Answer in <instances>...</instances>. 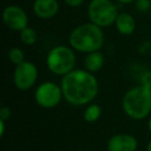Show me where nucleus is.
I'll list each match as a JSON object with an SVG mask.
<instances>
[{"label": "nucleus", "mask_w": 151, "mask_h": 151, "mask_svg": "<svg viewBox=\"0 0 151 151\" xmlns=\"http://www.w3.org/2000/svg\"><path fill=\"white\" fill-rule=\"evenodd\" d=\"M63 97L73 106H84L92 101L99 93V82L92 73L73 69L61 80Z\"/></svg>", "instance_id": "obj_1"}, {"label": "nucleus", "mask_w": 151, "mask_h": 151, "mask_svg": "<svg viewBox=\"0 0 151 151\" xmlns=\"http://www.w3.org/2000/svg\"><path fill=\"white\" fill-rule=\"evenodd\" d=\"M68 42L76 51L89 54L103 48L105 35L101 27L90 22L76 27L69 34Z\"/></svg>", "instance_id": "obj_2"}, {"label": "nucleus", "mask_w": 151, "mask_h": 151, "mask_svg": "<svg viewBox=\"0 0 151 151\" xmlns=\"http://www.w3.org/2000/svg\"><path fill=\"white\" fill-rule=\"evenodd\" d=\"M122 109L132 119L146 118L151 112V88L142 85L129 89L122 99Z\"/></svg>", "instance_id": "obj_3"}, {"label": "nucleus", "mask_w": 151, "mask_h": 151, "mask_svg": "<svg viewBox=\"0 0 151 151\" xmlns=\"http://www.w3.org/2000/svg\"><path fill=\"white\" fill-rule=\"evenodd\" d=\"M47 66L57 76H65L75 69L76 55L70 48L57 46L47 55Z\"/></svg>", "instance_id": "obj_4"}, {"label": "nucleus", "mask_w": 151, "mask_h": 151, "mask_svg": "<svg viewBox=\"0 0 151 151\" xmlns=\"http://www.w3.org/2000/svg\"><path fill=\"white\" fill-rule=\"evenodd\" d=\"M91 23L99 27H109L115 24L118 17L116 5L111 0H92L87 9Z\"/></svg>", "instance_id": "obj_5"}, {"label": "nucleus", "mask_w": 151, "mask_h": 151, "mask_svg": "<svg viewBox=\"0 0 151 151\" xmlns=\"http://www.w3.org/2000/svg\"><path fill=\"white\" fill-rule=\"evenodd\" d=\"M63 96L62 89L53 82H45L36 88L34 99L38 106L45 109H52L60 103Z\"/></svg>", "instance_id": "obj_6"}, {"label": "nucleus", "mask_w": 151, "mask_h": 151, "mask_svg": "<svg viewBox=\"0 0 151 151\" xmlns=\"http://www.w3.org/2000/svg\"><path fill=\"white\" fill-rule=\"evenodd\" d=\"M37 68L33 63L24 61L19 65H16L14 71V84L19 90L26 91L31 89L37 80Z\"/></svg>", "instance_id": "obj_7"}, {"label": "nucleus", "mask_w": 151, "mask_h": 151, "mask_svg": "<svg viewBox=\"0 0 151 151\" xmlns=\"http://www.w3.org/2000/svg\"><path fill=\"white\" fill-rule=\"evenodd\" d=\"M2 20L5 26L14 31H22L28 27V16L22 7L9 5L2 13Z\"/></svg>", "instance_id": "obj_8"}, {"label": "nucleus", "mask_w": 151, "mask_h": 151, "mask_svg": "<svg viewBox=\"0 0 151 151\" xmlns=\"http://www.w3.org/2000/svg\"><path fill=\"white\" fill-rule=\"evenodd\" d=\"M138 141L128 134H118L108 141V151H136Z\"/></svg>", "instance_id": "obj_9"}, {"label": "nucleus", "mask_w": 151, "mask_h": 151, "mask_svg": "<svg viewBox=\"0 0 151 151\" xmlns=\"http://www.w3.org/2000/svg\"><path fill=\"white\" fill-rule=\"evenodd\" d=\"M59 3L57 0H34L33 12L40 19L48 20L58 14Z\"/></svg>", "instance_id": "obj_10"}, {"label": "nucleus", "mask_w": 151, "mask_h": 151, "mask_svg": "<svg viewBox=\"0 0 151 151\" xmlns=\"http://www.w3.org/2000/svg\"><path fill=\"white\" fill-rule=\"evenodd\" d=\"M118 32L123 35H129L136 29V22L132 16L127 13H120L115 22Z\"/></svg>", "instance_id": "obj_11"}, {"label": "nucleus", "mask_w": 151, "mask_h": 151, "mask_svg": "<svg viewBox=\"0 0 151 151\" xmlns=\"http://www.w3.org/2000/svg\"><path fill=\"white\" fill-rule=\"evenodd\" d=\"M104 63H105V57H104L103 53H101L99 51H96V52L89 53L85 57L84 66L86 70L93 73L101 70V67L104 66Z\"/></svg>", "instance_id": "obj_12"}, {"label": "nucleus", "mask_w": 151, "mask_h": 151, "mask_svg": "<svg viewBox=\"0 0 151 151\" xmlns=\"http://www.w3.org/2000/svg\"><path fill=\"white\" fill-rule=\"evenodd\" d=\"M20 38H21L22 42L27 46H31V45L35 44L37 40V33L36 31L31 27H26L22 31H20Z\"/></svg>", "instance_id": "obj_13"}, {"label": "nucleus", "mask_w": 151, "mask_h": 151, "mask_svg": "<svg viewBox=\"0 0 151 151\" xmlns=\"http://www.w3.org/2000/svg\"><path fill=\"white\" fill-rule=\"evenodd\" d=\"M101 115V109L99 105H90L84 112V119L87 122H95Z\"/></svg>", "instance_id": "obj_14"}, {"label": "nucleus", "mask_w": 151, "mask_h": 151, "mask_svg": "<svg viewBox=\"0 0 151 151\" xmlns=\"http://www.w3.org/2000/svg\"><path fill=\"white\" fill-rule=\"evenodd\" d=\"M9 58L14 64L19 65L25 61V55L24 52L19 48H13L9 52Z\"/></svg>", "instance_id": "obj_15"}, {"label": "nucleus", "mask_w": 151, "mask_h": 151, "mask_svg": "<svg viewBox=\"0 0 151 151\" xmlns=\"http://www.w3.org/2000/svg\"><path fill=\"white\" fill-rule=\"evenodd\" d=\"M151 7V0H136V9L141 13L149 11Z\"/></svg>", "instance_id": "obj_16"}, {"label": "nucleus", "mask_w": 151, "mask_h": 151, "mask_svg": "<svg viewBox=\"0 0 151 151\" xmlns=\"http://www.w3.org/2000/svg\"><path fill=\"white\" fill-rule=\"evenodd\" d=\"M11 115H12V111L9 107H2L0 109V119L1 120H9L11 118Z\"/></svg>", "instance_id": "obj_17"}, {"label": "nucleus", "mask_w": 151, "mask_h": 151, "mask_svg": "<svg viewBox=\"0 0 151 151\" xmlns=\"http://www.w3.org/2000/svg\"><path fill=\"white\" fill-rule=\"evenodd\" d=\"M65 3H66L68 6L70 7H78L84 2L85 0H64Z\"/></svg>", "instance_id": "obj_18"}, {"label": "nucleus", "mask_w": 151, "mask_h": 151, "mask_svg": "<svg viewBox=\"0 0 151 151\" xmlns=\"http://www.w3.org/2000/svg\"><path fill=\"white\" fill-rule=\"evenodd\" d=\"M4 128H5V121L0 119V136L1 137L4 134Z\"/></svg>", "instance_id": "obj_19"}, {"label": "nucleus", "mask_w": 151, "mask_h": 151, "mask_svg": "<svg viewBox=\"0 0 151 151\" xmlns=\"http://www.w3.org/2000/svg\"><path fill=\"white\" fill-rule=\"evenodd\" d=\"M118 2L124 3V4H128V3H132V1H136V0H117Z\"/></svg>", "instance_id": "obj_20"}, {"label": "nucleus", "mask_w": 151, "mask_h": 151, "mask_svg": "<svg viewBox=\"0 0 151 151\" xmlns=\"http://www.w3.org/2000/svg\"><path fill=\"white\" fill-rule=\"evenodd\" d=\"M147 151H151V141L148 143V145H147V149H146Z\"/></svg>", "instance_id": "obj_21"}, {"label": "nucleus", "mask_w": 151, "mask_h": 151, "mask_svg": "<svg viewBox=\"0 0 151 151\" xmlns=\"http://www.w3.org/2000/svg\"><path fill=\"white\" fill-rule=\"evenodd\" d=\"M148 128H149V132H151V118L149 119V122H148Z\"/></svg>", "instance_id": "obj_22"}]
</instances>
